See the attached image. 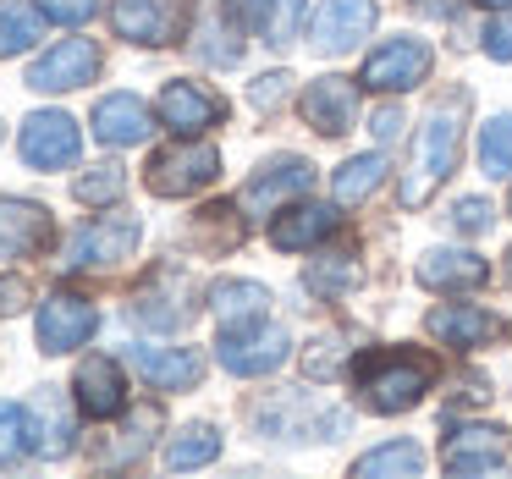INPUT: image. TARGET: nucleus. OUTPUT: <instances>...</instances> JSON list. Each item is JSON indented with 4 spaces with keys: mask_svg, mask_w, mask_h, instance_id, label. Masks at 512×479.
Returning a JSON list of instances; mask_svg holds the SVG:
<instances>
[{
    "mask_svg": "<svg viewBox=\"0 0 512 479\" xmlns=\"http://www.w3.org/2000/svg\"><path fill=\"white\" fill-rule=\"evenodd\" d=\"M485 276L490 265L479 254H468V248H430L419 259V281L430 292H463V287H479Z\"/></svg>",
    "mask_w": 512,
    "mask_h": 479,
    "instance_id": "nucleus-21",
    "label": "nucleus"
},
{
    "mask_svg": "<svg viewBox=\"0 0 512 479\" xmlns=\"http://www.w3.org/2000/svg\"><path fill=\"white\" fill-rule=\"evenodd\" d=\"M435 67V50L424 45V39H391V45H380L375 56L364 61V72H358V83L364 89H380V94H402L413 89V83H424Z\"/></svg>",
    "mask_w": 512,
    "mask_h": 479,
    "instance_id": "nucleus-5",
    "label": "nucleus"
},
{
    "mask_svg": "<svg viewBox=\"0 0 512 479\" xmlns=\"http://www.w3.org/2000/svg\"><path fill=\"white\" fill-rule=\"evenodd\" d=\"M430 336L435 342H446V347H485V342H496L507 325L496 320L490 309H474V303H441V309H430Z\"/></svg>",
    "mask_w": 512,
    "mask_h": 479,
    "instance_id": "nucleus-15",
    "label": "nucleus"
},
{
    "mask_svg": "<svg viewBox=\"0 0 512 479\" xmlns=\"http://www.w3.org/2000/svg\"><path fill=\"white\" fill-rule=\"evenodd\" d=\"M50 243V210L34 199H0V259H28Z\"/></svg>",
    "mask_w": 512,
    "mask_h": 479,
    "instance_id": "nucleus-14",
    "label": "nucleus"
},
{
    "mask_svg": "<svg viewBox=\"0 0 512 479\" xmlns=\"http://www.w3.org/2000/svg\"><path fill=\"white\" fill-rule=\"evenodd\" d=\"M490 215H496V210H490L485 199H457L452 221L463 226V232H485V226H490Z\"/></svg>",
    "mask_w": 512,
    "mask_h": 479,
    "instance_id": "nucleus-38",
    "label": "nucleus"
},
{
    "mask_svg": "<svg viewBox=\"0 0 512 479\" xmlns=\"http://www.w3.org/2000/svg\"><path fill=\"white\" fill-rule=\"evenodd\" d=\"M270 309V292L259 287V281H221L215 287V314H221V325H254L265 320Z\"/></svg>",
    "mask_w": 512,
    "mask_h": 479,
    "instance_id": "nucleus-25",
    "label": "nucleus"
},
{
    "mask_svg": "<svg viewBox=\"0 0 512 479\" xmlns=\"http://www.w3.org/2000/svg\"><path fill=\"white\" fill-rule=\"evenodd\" d=\"M457 144H463V94L435 105L430 122L419 127V149H413V166H408V177H402V204H408V210H419V204L452 177Z\"/></svg>",
    "mask_w": 512,
    "mask_h": 479,
    "instance_id": "nucleus-1",
    "label": "nucleus"
},
{
    "mask_svg": "<svg viewBox=\"0 0 512 479\" xmlns=\"http://www.w3.org/2000/svg\"><path fill=\"white\" fill-rule=\"evenodd\" d=\"M441 463L452 474H490V468L507 463V430L501 424H468V430H452L441 446Z\"/></svg>",
    "mask_w": 512,
    "mask_h": 479,
    "instance_id": "nucleus-12",
    "label": "nucleus"
},
{
    "mask_svg": "<svg viewBox=\"0 0 512 479\" xmlns=\"http://www.w3.org/2000/svg\"><path fill=\"white\" fill-rule=\"evenodd\" d=\"M160 287H166V281L149 276V287L133 298V320H138V325H149V331H177V325H188V320H193V309L182 303V298L193 292V287H188V276L177 281V292H160Z\"/></svg>",
    "mask_w": 512,
    "mask_h": 479,
    "instance_id": "nucleus-23",
    "label": "nucleus"
},
{
    "mask_svg": "<svg viewBox=\"0 0 512 479\" xmlns=\"http://www.w3.org/2000/svg\"><path fill=\"white\" fill-rule=\"evenodd\" d=\"M155 430H160V408H155V402H144V408L133 413V424L122 430V441L105 446L100 457H105V463H127V457H144V446L155 441Z\"/></svg>",
    "mask_w": 512,
    "mask_h": 479,
    "instance_id": "nucleus-33",
    "label": "nucleus"
},
{
    "mask_svg": "<svg viewBox=\"0 0 512 479\" xmlns=\"http://www.w3.org/2000/svg\"><path fill=\"white\" fill-rule=\"evenodd\" d=\"M309 188H314V166H309V160H281V166H270L265 177H254L243 188V210L270 215L281 199H298V193H309Z\"/></svg>",
    "mask_w": 512,
    "mask_h": 479,
    "instance_id": "nucleus-20",
    "label": "nucleus"
},
{
    "mask_svg": "<svg viewBox=\"0 0 512 479\" xmlns=\"http://www.w3.org/2000/svg\"><path fill=\"white\" fill-rule=\"evenodd\" d=\"M397 133H402V116L397 111H380L375 116V138H397Z\"/></svg>",
    "mask_w": 512,
    "mask_h": 479,
    "instance_id": "nucleus-42",
    "label": "nucleus"
},
{
    "mask_svg": "<svg viewBox=\"0 0 512 479\" xmlns=\"http://www.w3.org/2000/svg\"><path fill=\"white\" fill-rule=\"evenodd\" d=\"M94 331V303L78 298V292H56V298H45V309H39V347L45 353H72V347H83Z\"/></svg>",
    "mask_w": 512,
    "mask_h": 479,
    "instance_id": "nucleus-10",
    "label": "nucleus"
},
{
    "mask_svg": "<svg viewBox=\"0 0 512 479\" xmlns=\"http://www.w3.org/2000/svg\"><path fill=\"white\" fill-rule=\"evenodd\" d=\"M430 380H435V358L408 353V347H386V353H369L358 364V391L375 413H408L430 391Z\"/></svg>",
    "mask_w": 512,
    "mask_h": 479,
    "instance_id": "nucleus-2",
    "label": "nucleus"
},
{
    "mask_svg": "<svg viewBox=\"0 0 512 479\" xmlns=\"http://www.w3.org/2000/svg\"><path fill=\"white\" fill-rule=\"evenodd\" d=\"M28 408L23 402H0V463H17L28 452Z\"/></svg>",
    "mask_w": 512,
    "mask_h": 479,
    "instance_id": "nucleus-35",
    "label": "nucleus"
},
{
    "mask_svg": "<svg viewBox=\"0 0 512 479\" xmlns=\"http://www.w3.org/2000/svg\"><path fill=\"white\" fill-rule=\"evenodd\" d=\"M424 468V452L413 441H391V446H375L369 457H358L353 463V474L358 479H386V474H402V479H413Z\"/></svg>",
    "mask_w": 512,
    "mask_h": 479,
    "instance_id": "nucleus-27",
    "label": "nucleus"
},
{
    "mask_svg": "<svg viewBox=\"0 0 512 479\" xmlns=\"http://www.w3.org/2000/svg\"><path fill=\"white\" fill-rule=\"evenodd\" d=\"M210 457H221V430H215V424H188V430L166 446L171 468H204Z\"/></svg>",
    "mask_w": 512,
    "mask_h": 479,
    "instance_id": "nucleus-29",
    "label": "nucleus"
},
{
    "mask_svg": "<svg viewBox=\"0 0 512 479\" xmlns=\"http://www.w3.org/2000/svg\"><path fill=\"white\" fill-rule=\"evenodd\" d=\"M336 221H342V215H336L331 204H292L287 215H276L270 243H276L281 254H298V248H314L320 237H331Z\"/></svg>",
    "mask_w": 512,
    "mask_h": 479,
    "instance_id": "nucleus-22",
    "label": "nucleus"
},
{
    "mask_svg": "<svg viewBox=\"0 0 512 479\" xmlns=\"http://www.w3.org/2000/svg\"><path fill=\"white\" fill-rule=\"evenodd\" d=\"M215 177H221V149L210 144H171L144 171L149 193H160V199H188V193L210 188Z\"/></svg>",
    "mask_w": 512,
    "mask_h": 479,
    "instance_id": "nucleus-3",
    "label": "nucleus"
},
{
    "mask_svg": "<svg viewBox=\"0 0 512 479\" xmlns=\"http://www.w3.org/2000/svg\"><path fill=\"white\" fill-rule=\"evenodd\" d=\"M199 39H204V45H193V50H199V61H210V67H237V61H243V45L232 39V28L210 23Z\"/></svg>",
    "mask_w": 512,
    "mask_h": 479,
    "instance_id": "nucleus-36",
    "label": "nucleus"
},
{
    "mask_svg": "<svg viewBox=\"0 0 512 479\" xmlns=\"http://www.w3.org/2000/svg\"><path fill=\"white\" fill-rule=\"evenodd\" d=\"M507 276H512V248H507Z\"/></svg>",
    "mask_w": 512,
    "mask_h": 479,
    "instance_id": "nucleus-44",
    "label": "nucleus"
},
{
    "mask_svg": "<svg viewBox=\"0 0 512 479\" xmlns=\"http://www.w3.org/2000/svg\"><path fill=\"white\" fill-rule=\"evenodd\" d=\"M303 6L309 0H243V17L254 23V34L265 45H292L303 28Z\"/></svg>",
    "mask_w": 512,
    "mask_h": 479,
    "instance_id": "nucleus-24",
    "label": "nucleus"
},
{
    "mask_svg": "<svg viewBox=\"0 0 512 479\" xmlns=\"http://www.w3.org/2000/svg\"><path fill=\"white\" fill-rule=\"evenodd\" d=\"M221 116H226V105L215 100V94H204L199 83H166V94H160V122L177 138L204 133V127H215Z\"/></svg>",
    "mask_w": 512,
    "mask_h": 479,
    "instance_id": "nucleus-16",
    "label": "nucleus"
},
{
    "mask_svg": "<svg viewBox=\"0 0 512 479\" xmlns=\"http://www.w3.org/2000/svg\"><path fill=\"white\" fill-rule=\"evenodd\" d=\"M28 303V281L23 276H6L0 281V314H17Z\"/></svg>",
    "mask_w": 512,
    "mask_h": 479,
    "instance_id": "nucleus-41",
    "label": "nucleus"
},
{
    "mask_svg": "<svg viewBox=\"0 0 512 479\" xmlns=\"http://www.w3.org/2000/svg\"><path fill=\"white\" fill-rule=\"evenodd\" d=\"M369 28H375V0H325L320 17H314V50L342 56V50H353Z\"/></svg>",
    "mask_w": 512,
    "mask_h": 479,
    "instance_id": "nucleus-13",
    "label": "nucleus"
},
{
    "mask_svg": "<svg viewBox=\"0 0 512 479\" xmlns=\"http://www.w3.org/2000/svg\"><path fill=\"white\" fill-rule=\"evenodd\" d=\"M23 160L34 171H56V166H72L78 160V122L67 111H39L23 122V138H17Z\"/></svg>",
    "mask_w": 512,
    "mask_h": 479,
    "instance_id": "nucleus-9",
    "label": "nucleus"
},
{
    "mask_svg": "<svg viewBox=\"0 0 512 479\" xmlns=\"http://www.w3.org/2000/svg\"><path fill=\"white\" fill-rule=\"evenodd\" d=\"M182 0H116L111 6V28L133 45H177L182 34Z\"/></svg>",
    "mask_w": 512,
    "mask_h": 479,
    "instance_id": "nucleus-7",
    "label": "nucleus"
},
{
    "mask_svg": "<svg viewBox=\"0 0 512 479\" xmlns=\"http://www.w3.org/2000/svg\"><path fill=\"white\" fill-rule=\"evenodd\" d=\"M39 12H45L50 23H67V28H78V23H89V17L100 12V0H39Z\"/></svg>",
    "mask_w": 512,
    "mask_h": 479,
    "instance_id": "nucleus-37",
    "label": "nucleus"
},
{
    "mask_svg": "<svg viewBox=\"0 0 512 479\" xmlns=\"http://www.w3.org/2000/svg\"><path fill=\"white\" fill-rule=\"evenodd\" d=\"M485 56L512 61V17H496V23L485 28Z\"/></svg>",
    "mask_w": 512,
    "mask_h": 479,
    "instance_id": "nucleus-39",
    "label": "nucleus"
},
{
    "mask_svg": "<svg viewBox=\"0 0 512 479\" xmlns=\"http://www.w3.org/2000/svg\"><path fill=\"white\" fill-rule=\"evenodd\" d=\"M94 138L100 144H111V149H127V144H144L149 138V111H144V100H133V94H111V100H100L94 105Z\"/></svg>",
    "mask_w": 512,
    "mask_h": 479,
    "instance_id": "nucleus-19",
    "label": "nucleus"
},
{
    "mask_svg": "<svg viewBox=\"0 0 512 479\" xmlns=\"http://www.w3.org/2000/svg\"><path fill=\"white\" fill-rule=\"evenodd\" d=\"M386 182V155H353L336 171V204H364Z\"/></svg>",
    "mask_w": 512,
    "mask_h": 479,
    "instance_id": "nucleus-28",
    "label": "nucleus"
},
{
    "mask_svg": "<svg viewBox=\"0 0 512 479\" xmlns=\"http://www.w3.org/2000/svg\"><path fill=\"white\" fill-rule=\"evenodd\" d=\"M479 166H485V177H512V116L479 127Z\"/></svg>",
    "mask_w": 512,
    "mask_h": 479,
    "instance_id": "nucleus-31",
    "label": "nucleus"
},
{
    "mask_svg": "<svg viewBox=\"0 0 512 479\" xmlns=\"http://www.w3.org/2000/svg\"><path fill=\"white\" fill-rule=\"evenodd\" d=\"M303 287L320 292V298H342L347 287H358V265L353 254H331V259H314L309 276H303Z\"/></svg>",
    "mask_w": 512,
    "mask_h": 479,
    "instance_id": "nucleus-32",
    "label": "nucleus"
},
{
    "mask_svg": "<svg viewBox=\"0 0 512 479\" xmlns=\"http://www.w3.org/2000/svg\"><path fill=\"white\" fill-rule=\"evenodd\" d=\"M78 408L89 413V419H116V413L127 408V386H122L116 358L94 353L78 364Z\"/></svg>",
    "mask_w": 512,
    "mask_h": 479,
    "instance_id": "nucleus-17",
    "label": "nucleus"
},
{
    "mask_svg": "<svg viewBox=\"0 0 512 479\" xmlns=\"http://www.w3.org/2000/svg\"><path fill=\"white\" fill-rule=\"evenodd\" d=\"M287 83H292L287 72H270V78H259L248 94H254V105H259V111H270V105H281V94H287Z\"/></svg>",
    "mask_w": 512,
    "mask_h": 479,
    "instance_id": "nucleus-40",
    "label": "nucleus"
},
{
    "mask_svg": "<svg viewBox=\"0 0 512 479\" xmlns=\"http://www.w3.org/2000/svg\"><path fill=\"white\" fill-rule=\"evenodd\" d=\"M122 188H127V171L122 166H89L72 193H78L83 204H116V199H122Z\"/></svg>",
    "mask_w": 512,
    "mask_h": 479,
    "instance_id": "nucleus-34",
    "label": "nucleus"
},
{
    "mask_svg": "<svg viewBox=\"0 0 512 479\" xmlns=\"http://www.w3.org/2000/svg\"><path fill=\"white\" fill-rule=\"evenodd\" d=\"M215 347H221V369H232V375H270V369H281L292 353L287 331H281V325H265V320L221 325V342Z\"/></svg>",
    "mask_w": 512,
    "mask_h": 479,
    "instance_id": "nucleus-4",
    "label": "nucleus"
},
{
    "mask_svg": "<svg viewBox=\"0 0 512 479\" xmlns=\"http://www.w3.org/2000/svg\"><path fill=\"white\" fill-rule=\"evenodd\" d=\"M138 248V221L133 215H105V221H89L67 248V270H111L122 259H133Z\"/></svg>",
    "mask_w": 512,
    "mask_h": 479,
    "instance_id": "nucleus-6",
    "label": "nucleus"
},
{
    "mask_svg": "<svg viewBox=\"0 0 512 479\" xmlns=\"http://www.w3.org/2000/svg\"><path fill=\"white\" fill-rule=\"evenodd\" d=\"M133 369L149 380L155 391H188L199 386L204 375V358L193 347H138L133 353Z\"/></svg>",
    "mask_w": 512,
    "mask_h": 479,
    "instance_id": "nucleus-18",
    "label": "nucleus"
},
{
    "mask_svg": "<svg viewBox=\"0 0 512 479\" xmlns=\"http://www.w3.org/2000/svg\"><path fill=\"white\" fill-rule=\"evenodd\" d=\"M479 6H496V12H501V6H512V0H479Z\"/></svg>",
    "mask_w": 512,
    "mask_h": 479,
    "instance_id": "nucleus-43",
    "label": "nucleus"
},
{
    "mask_svg": "<svg viewBox=\"0 0 512 479\" xmlns=\"http://www.w3.org/2000/svg\"><path fill=\"white\" fill-rule=\"evenodd\" d=\"M39 34H45L39 6H28V0H0V56H23V50H34Z\"/></svg>",
    "mask_w": 512,
    "mask_h": 479,
    "instance_id": "nucleus-26",
    "label": "nucleus"
},
{
    "mask_svg": "<svg viewBox=\"0 0 512 479\" xmlns=\"http://www.w3.org/2000/svg\"><path fill=\"white\" fill-rule=\"evenodd\" d=\"M193 237H199L204 248H237L243 243V215H237L232 204H210V210L193 215Z\"/></svg>",
    "mask_w": 512,
    "mask_h": 479,
    "instance_id": "nucleus-30",
    "label": "nucleus"
},
{
    "mask_svg": "<svg viewBox=\"0 0 512 479\" xmlns=\"http://www.w3.org/2000/svg\"><path fill=\"white\" fill-rule=\"evenodd\" d=\"M94 72H100V50H94L89 39H61V45H50L45 56L28 67V89L67 94V89H83Z\"/></svg>",
    "mask_w": 512,
    "mask_h": 479,
    "instance_id": "nucleus-8",
    "label": "nucleus"
},
{
    "mask_svg": "<svg viewBox=\"0 0 512 479\" xmlns=\"http://www.w3.org/2000/svg\"><path fill=\"white\" fill-rule=\"evenodd\" d=\"M358 116V83L353 78H314L303 89V122L325 138H342Z\"/></svg>",
    "mask_w": 512,
    "mask_h": 479,
    "instance_id": "nucleus-11",
    "label": "nucleus"
}]
</instances>
